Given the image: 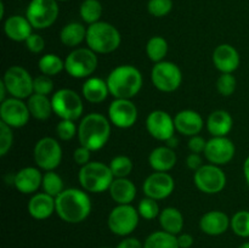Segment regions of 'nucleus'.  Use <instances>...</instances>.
<instances>
[{"label":"nucleus","mask_w":249,"mask_h":248,"mask_svg":"<svg viewBox=\"0 0 249 248\" xmlns=\"http://www.w3.org/2000/svg\"><path fill=\"white\" fill-rule=\"evenodd\" d=\"M33 155L36 164L40 169L49 172L60 165L62 160V148L56 139L46 136L36 143Z\"/></svg>","instance_id":"12"},{"label":"nucleus","mask_w":249,"mask_h":248,"mask_svg":"<svg viewBox=\"0 0 249 248\" xmlns=\"http://www.w3.org/2000/svg\"><path fill=\"white\" fill-rule=\"evenodd\" d=\"M216 89L223 96H230L236 90V78L232 73H221L216 80Z\"/></svg>","instance_id":"40"},{"label":"nucleus","mask_w":249,"mask_h":248,"mask_svg":"<svg viewBox=\"0 0 249 248\" xmlns=\"http://www.w3.org/2000/svg\"><path fill=\"white\" fill-rule=\"evenodd\" d=\"M168 53V43L163 36H152L146 44V53L155 63L162 62Z\"/></svg>","instance_id":"33"},{"label":"nucleus","mask_w":249,"mask_h":248,"mask_svg":"<svg viewBox=\"0 0 249 248\" xmlns=\"http://www.w3.org/2000/svg\"><path fill=\"white\" fill-rule=\"evenodd\" d=\"M31 117L28 106L21 99L10 97L0 105V118L11 128H22L26 125Z\"/></svg>","instance_id":"15"},{"label":"nucleus","mask_w":249,"mask_h":248,"mask_svg":"<svg viewBox=\"0 0 249 248\" xmlns=\"http://www.w3.org/2000/svg\"><path fill=\"white\" fill-rule=\"evenodd\" d=\"M160 228L165 232H169L172 235L178 236L182 232L184 229V216L179 209L174 207H167L163 209L160 214Z\"/></svg>","instance_id":"29"},{"label":"nucleus","mask_w":249,"mask_h":248,"mask_svg":"<svg viewBox=\"0 0 249 248\" xmlns=\"http://www.w3.org/2000/svg\"><path fill=\"white\" fill-rule=\"evenodd\" d=\"M139 218L140 214L138 209L131 204H118L109 213L107 225L114 235L128 237L138 228Z\"/></svg>","instance_id":"6"},{"label":"nucleus","mask_w":249,"mask_h":248,"mask_svg":"<svg viewBox=\"0 0 249 248\" xmlns=\"http://www.w3.org/2000/svg\"><path fill=\"white\" fill-rule=\"evenodd\" d=\"M175 187L174 179L170 174L164 172L152 173L146 177L143 181L142 190L146 197L160 201L169 197L173 194Z\"/></svg>","instance_id":"17"},{"label":"nucleus","mask_w":249,"mask_h":248,"mask_svg":"<svg viewBox=\"0 0 249 248\" xmlns=\"http://www.w3.org/2000/svg\"><path fill=\"white\" fill-rule=\"evenodd\" d=\"M233 121L231 114L224 109H218L209 114L207 119V129L214 136H226L231 131Z\"/></svg>","instance_id":"27"},{"label":"nucleus","mask_w":249,"mask_h":248,"mask_svg":"<svg viewBox=\"0 0 249 248\" xmlns=\"http://www.w3.org/2000/svg\"><path fill=\"white\" fill-rule=\"evenodd\" d=\"M44 192L53 197H57L63 191V180L57 173L53 170H49L43 175V184H41Z\"/></svg>","instance_id":"36"},{"label":"nucleus","mask_w":249,"mask_h":248,"mask_svg":"<svg viewBox=\"0 0 249 248\" xmlns=\"http://www.w3.org/2000/svg\"><path fill=\"white\" fill-rule=\"evenodd\" d=\"M57 1H66V0H57Z\"/></svg>","instance_id":"55"},{"label":"nucleus","mask_w":249,"mask_h":248,"mask_svg":"<svg viewBox=\"0 0 249 248\" xmlns=\"http://www.w3.org/2000/svg\"><path fill=\"white\" fill-rule=\"evenodd\" d=\"M143 248H180L178 238L165 231H155L150 233L143 242Z\"/></svg>","instance_id":"32"},{"label":"nucleus","mask_w":249,"mask_h":248,"mask_svg":"<svg viewBox=\"0 0 249 248\" xmlns=\"http://www.w3.org/2000/svg\"><path fill=\"white\" fill-rule=\"evenodd\" d=\"M207 146V141L202 136L195 135L191 136L189 140V148L192 153H202L204 152Z\"/></svg>","instance_id":"47"},{"label":"nucleus","mask_w":249,"mask_h":248,"mask_svg":"<svg viewBox=\"0 0 249 248\" xmlns=\"http://www.w3.org/2000/svg\"><path fill=\"white\" fill-rule=\"evenodd\" d=\"M114 177H126L133 170V160L126 156H116L109 163Z\"/></svg>","instance_id":"38"},{"label":"nucleus","mask_w":249,"mask_h":248,"mask_svg":"<svg viewBox=\"0 0 249 248\" xmlns=\"http://www.w3.org/2000/svg\"><path fill=\"white\" fill-rule=\"evenodd\" d=\"M27 106L31 112V116L38 121H45V119L50 118L51 113L53 112L51 100H49L46 95H31L27 101Z\"/></svg>","instance_id":"30"},{"label":"nucleus","mask_w":249,"mask_h":248,"mask_svg":"<svg viewBox=\"0 0 249 248\" xmlns=\"http://www.w3.org/2000/svg\"><path fill=\"white\" fill-rule=\"evenodd\" d=\"M88 48L96 53H109L119 48L122 41L118 29L107 22H96L87 29Z\"/></svg>","instance_id":"4"},{"label":"nucleus","mask_w":249,"mask_h":248,"mask_svg":"<svg viewBox=\"0 0 249 248\" xmlns=\"http://www.w3.org/2000/svg\"><path fill=\"white\" fill-rule=\"evenodd\" d=\"M230 228L232 229L233 233L240 237H249V212L240 211L233 214L230 220Z\"/></svg>","instance_id":"37"},{"label":"nucleus","mask_w":249,"mask_h":248,"mask_svg":"<svg viewBox=\"0 0 249 248\" xmlns=\"http://www.w3.org/2000/svg\"><path fill=\"white\" fill-rule=\"evenodd\" d=\"M12 184L21 194H34L43 184V175L38 168L26 167L14 175Z\"/></svg>","instance_id":"20"},{"label":"nucleus","mask_w":249,"mask_h":248,"mask_svg":"<svg viewBox=\"0 0 249 248\" xmlns=\"http://www.w3.org/2000/svg\"><path fill=\"white\" fill-rule=\"evenodd\" d=\"M165 143H167L165 146H168V147H170L174 150V148L179 145V139L175 138V135H173L172 138H169L167 141H165Z\"/></svg>","instance_id":"51"},{"label":"nucleus","mask_w":249,"mask_h":248,"mask_svg":"<svg viewBox=\"0 0 249 248\" xmlns=\"http://www.w3.org/2000/svg\"><path fill=\"white\" fill-rule=\"evenodd\" d=\"M60 39L63 45L74 48L87 39V28L82 23L71 22L61 29Z\"/></svg>","instance_id":"31"},{"label":"nucleus","mask_w":249,"mask_h":248,"mask_svg":"<svg viewBox=\"0 0 249 248\" xmlns=\"http://www.w3.org/2000/svg\"><path fill=\"white\" fill-rule=\"evenodd\" d=\"M53 113L61 119L77 121L82 117L84 106L82 97L72 89H60L51 97Z\"/></svg>","instance_id":"7"},{"label":"nucleus","mask_w":249,"mask_h":248,"mask_svg":"<svg viewBox=\"0 0 249 248\" xmlns=\"http://www.w3.org/2000/svg\"><path fill=\"white\" fill-rule=\"evenodd\" d=\"M7 92L16 99H28L34 94L32 75L21 66H11L7 68L2 78Z\"/></svg>","instance_id":"9"},{"label":"nucleus","mask_w":249,"mask_h":248,"mask_svg":"<svg viewBox=\"0 0 249 248\" xmlns=\"http://www.w3.org/2000/svg\"><path fill=\"white\" fill-rule=\"evenodd\" d=\"M230 220L231 219H229V216L224 212H207L199 219V229L202 232L209 236L223 235L230 228Z\"/></svg>","instance_id":"22"},{"label":"nucleus","mask_w":249,"mask_h":248,"mask_svg":"<svg viewBox=\"0 0 249 248\" xmlns=\"http://www.w3.org/2000/svg\"><path fill=\"white\" fill-rule=\"evenodd\" d=\"M58 16L57 0H32L27 7L26 17L36 29L49 28Z\"/></svg>","instance_id":"10"},{"label":"nucleus","mask_w":249,"mask_h":248,"mask_svg":"<svg viewBox=\"0 0 249 248\" xmlns=\"http://www.w3.org/2000/svg\"><path fill=\"white\" fill-rule=\"evenodd\" d=\"M56 212L55 197L40 192L36 194L28 202V213L36 220H45Z\"/></svg>","instance_id":"23"},{"label":"nucleus","mask_w":249,"mask_h":248,"mask_svg":"<svg viewBox=\"0 0 249 248\" xmlns=\"http://www.w3.org/2000/svg\"><path fill=\"white\" fill-rule=\"evenodd\" d=\"M186 164H187V167H189L191 170H194V172L198 170L199 168L203 165V163H202L201 155H199V153H192L191 152L189 156H187Z\"/></svg>","instance_id":"48"},{"label":"nucleus","mask_w":249,"mask_h":248,"mask_svg":"<svg viewBox=\"0 0 249 248\" xmlns=\"http://www.w3.org/2000/svg\"><path fill=\"white\" fill-rule=\"evenodd\" d=\"M151 80L160 91L173 92L181 85L182 73L175 63L162 61L153 66L151 71Z\"/></svg>","instance_id":"11"},{"label":"nucleus","mask_w":249,"mask_h":248,"mask_svg":"<svg viewBox=\"0 0 249 248\" xmlns=\"http://www.w3.org/2000/svg\"><path fill=\"white\" fill-rule=\"evenodd\" d=\"M194 181L199 191L215 195L223 191L226 185V175L219 165L203 164L195 172Z\"/></svg>","instance_id":"13"},{"label":"nucleus","mask_w":249,"mask_h":248,"mask_svg":"<svg viewBox=\"0 0 249 248\" xmlns=\"http://www.w3.org/2000/svg\"><path fill=\"white\" fill-rule=\"evenodd\" d=\"M148 163L155 172H169L177 164V155L168 146H160L148 156Z\"/></svg>","instance_id":"26"},{"label":"nucleus","mask_w":249,"mask_h":248,"mask_svg":"<svg viewBox=\"0 0 249 248\" xmlns=\"http://www.w3.org/2000/svg\"><path fill=\"white\" fill-rule=\"evenodd\" d=\"M178 238V245L180 248H191L194 245L195 240L192 237V235L187 232H181L177 236Z\"/></svg>","instance_id":"50"},{"label":"nucleus","mask_w":249,"mask_h":248,"mask_svg":"<svg viewBox=\"0 0 249 248\" xmlns=\"http://www.w3.org/2000/svg\"><path fill=\"white\" fill-rule=\"evenodd\" d=\"M82 94L87 101L91 104H100L104 102L109 95L107 82L97 77L88 78L85 83L83 84Z\"/></svg>","instance_id":"28"},{"label":"nucleus","mask_w":249,"mask_h":248,"mask_svg":"<svg viewBox=\"0 0 249 248\" xmlns=\"http://www.w3.org/2000/svg\"><path fill=\"white\" fill-rule=\"evenodd\" d=\"M243 174H245L246 181H247V184L249 186V156L246 158L245 164H243Z\"/></svg>","instance_id":"52"},{"label":"nucleus","mask_w":249,"mask_h":248,"mask_svg":"<svg viewBox=\"0 0 249 248\" xmlns=\"http://www.w3.org/2000/svg\"><path fill=\"white\" fill-rule=\"evenodd\" d=\"M38 67L40 70L41 74L51 77V75L58 74L61 71L65 70V61L61 60L55 53H46V55L40 57L38 62Z\"/></svg>","instance_id":"34"},{"label":"nucleus","mask_w":249,"mask_h":248,"mask_svg":"<svg viewBox=\"0 0 249 248\" xmlns=\"http://www.w3.org/2000/svg\"><path fill=\"white\" fill-rule=\"evenodd\" d=\"M56 214L68 224H79L89 216L91 202L88 194L79 189H65L55 198Z\"/></svg>","instance_id":"1"},{"label":"nucleus","mask_w":249,"mask_h":248,"mask_svg":"<svg viewBox=\"0 0 249 248\" xmlns=\"http://www.w3.org/2000/svg\"><path fill=\"white\" fill-rule=\"evenodd\" d=\"M114 248H143V243L135 237H125Z\"/></svg>","instance_id":"49"},{"label":"nucleus","mask_w":249,"mask_h":248,"mask_svg":"<svg viewBox=\"0 0 249 248\" xmlns=\"http://www.w3.org/2000/svg\"><path fill=\"white\" fill-rule=\"evenodd\" d=\"M108 191L117 204H130L136 197V186L128 177H114Z\"/></svg>","instance_id":"24"},{"label":"nucleus","mask_w":249,"mask_h":248,"mask_svg":"<svg viewBox=\"0 0 249 248\" xmlns=\"http://www.w3.org/2000/svg\"><path fill=\"white\" fill-rule=\"evenodd\" d=\"M53 82L49 75L41 74L38 77L34 78L33 82V90L34 94H40V95H46L53 92Z\"/></svg>","instance_id":"44"},{"label":"nucleus","mask_w":249,"mask_h":248,"mask_svg":"<svg viewBox=\"0 0 249 248\" xmlns=\"http://www.w3.org/2000/svg\"><path fill=\"white\" fill-rule=\"evenodd\" d=\"M175 130L185 136L198 135L203 129V118L201 114L192 109H184L174 117Z\"/></svg>","instance_id":"19"},{"label":"nucleus","mask_w":249,"mask_h":248,"mask_svg":"<svg viewBox=\"0 0 249 248\" xmlns=\"http://www.w3.org/2000/svg\"><path fill=\"white\" fill-rule=\"evenodd\" d=\"M238 248H249V242H243L242 245L238 246Z\"/></svg>","instance_id":"54"},{"label":"nucleus","mask_w":249,"mask_h":248,"mask_svg":"<svg viewBox=\"0 0 249 248\" xmlns=\"http://www.w3.org/2000/svg\"><path fill=\"white\" fill-rule=\"evenodd\" d=\"M108 119L117 128H131L138 121V108L131 100L114 99L108 107Z\"/></svg>","instance_id":"14"},{"label":"nucleus","mask_w":249,"mask_h":248,"mask_svg":"<svg viewBox=\"0 0 249 248\" xmlns=\"http://www.w3.org/2000/svg\"><path fill=\"white\" fill-rule=\"evenodd\" d=\"M213 62L221 73H232L240 66V53L230 44H221L214 50Z\"/></svg>","instance_id":"21"},{"label":"nucleus","mask_w":249,"mask_h":248,"mask_svg":"<svg viewBox=\"0 0 249 248\" xmlns=\"http://www.w3.org/2000/svg\"><path fill=\"white\" fill-rule=\"evenodd\" d=\"M78 179L85 191L100 194L109 189L114 177L109 165L102 162H89L80 168Z\"/></svg>","instance_id":"5"},{"label":"nucleus","mask_w":249,"mask_h":248,"mask_svg":"<svg viewBox=\"0 0 249 248\" xmlns=\"http://www.w3.org/2000/svg\"><path fill=\"white\" fill-rule=\"evenodd\" d=\"M80 17L85 23L90 24L99 22L102 15V6L99 0H84L80 5Z\"/></svg>","instance_id":"35"},{"label":"nucleus","mask_w":249,"mask_h":248,"mask_svg":"<svg viewBox=\"0 0 249 248\" xmlns=\"http://www.w3.org/2000/svg\"><path fill=\"white\" fill-rule=\"evenodd\" d=\"M235 145L226 136H214L207 141L204 156L211 164H228L235 156Z\"/></svg>","instance_id":"18"},{"label":"nucleus","mask_w":249,"mask_h":248,"mask_svg":"<svg viewBox=\"0 0 249 248\" xmlns=\"http://www.w3.org/2000/svg\"><path fill=\"white\" fill-rule=\"evenodd\" d=\"M138 212L141 218L146 219V220L156 219L160 214V206H158L157 201L153 198H150V197H146V198L141 199L138 206Z\"/></svg>","instance_id":"39"},{"label":"nucleus","mask_w":249,"mask_h":248,"mask_svg":"<svg viewBox=\"0 0 249 248\" xmlns=\"http://www.w3.org/2000/svg\"><path fill=\"white\" fill-rule=\"evenodd\" d=\"M11 126L7 125L4 122H0V156L4 157L11 148L14 142V134Z\"/></svg>","instance_id":"43"},{"label":"nucleus","mask_w":249,"mask_h":248,"mask_svg":"<svg viewBox=\"0 0 249 248\" xmlns=\"http://www.w3.org/2000/svg\"><path fill=\"white\" fill-rule=\"evenodd\" d=\"M101 248H109V247H101Z\"/></svg>","instance_id":"56"},{"label":"nucleus","mask_w":249,"mask_h":248,"mask_svg":"<svg viewBox=\"0 0 249 248\" xmlns=\"http://www.w3.org/2000/svg\"><path fill=\"white\" fill-rule=\"evenodd\" d=\"M7 92V89H6V87H5V84H4V82H0V101H4V100H6L5 99V94H6Z\"/></svg>","instance_id":"53"},{"label":"nucleus","mask_w":249,"mask_h":248,"mask_svg":"<svg viewBox=\"0 0 249 248\" xmlns=\"http://www.w3.org/2000/svg\"><path fill=\"white\" fill-rule=\"evenodd\" d=\"M109 95L114 99H133L142 87V74L136 67L122 65L114 68L107 77Z\"/></svg>","instance_id":"3"},{"label":"nucleus","mask_w":249,"mask_h":248,"mask_svg":"<svg viewBox=\"0 0 249 248\" xmlns=\"http://www.w3.org/2000/svg\"><path fill=\"white\" fill-rule=\"evenodd\" d=\"M90 152L91 151L89 148L84 147V146L80 145V147L75 148L74 153H73V159L77 164L79 165H85L90 162Z\"/></svg>","instance_id":"46"},{"label":"nucleus","mask_w":249,"mask_h":248,"mask_svg":"<svg viewBox=\"0 0 249 248\" xmlns=\"http://www.w3.org/2000/svg\"><path fill=\"white\" fill-rule=\"evenodd\" d=\"M24 43H26L27 49L33 53H41L44 50V48H45V41H44L43 36L36 33H32Z\"/></svg>","instance_id":"45"},{"label":"nucleus","mask_w":249,"mask_h":248,"mask_svg":"<svg viewBox=\"0 0 249 248\" xmlns=\"http://www.w3.org/2000/svg\"><path fill=\"white\" fill-rule=\"evenodd\" d=\"M146 129L152 138L158 141H167L175 133L174 118L162 109L152 111L146 118Z\"/></svg>","instance_id":"16"},{"label":"nucleus","mask_w":249,"mask_h":248,"mask_svg":"<svg viewBox=\"0 0 249 248\" xmlns=\"http://www.w3.org/2000/svg\"><path fill=\"white\" fill-rule=\"evenodd\" d=\"M96 53L89 48H79L73 50L65 60V70L73 78H88L96 71Z\"/></svg>","instance_id":"8"},{"label":"nucleus","mask_w":249,"mask_h":248,"mask_svg":"<svg viewBox=\"0 0 249 248\" xmlns=\"http://www.w3.org/2000/svg\"><path fill=\"white\" fill-rule=\"evenodd\" d=\"M172 0H150L147 4V10L152 16L164 17L172 11Z\"/></svg>","instance_id":"41"},{"label":"nucleus","mask_w":249,"mask_h":248,"mask_svg":"<svg viewBox=\"0 0 249 248\" xmlns=\"http://www.w3.org/2000/svg\"><path fill=\"white\" fill-rule=\"evenodd\" d=\"M32 24L27 17L15 16L9 17L4 23V32L9 39L14 41H26L32 34Z\"/></svg>","instance_id":"25"},{"label":"nucleus","mask_w":249,"mask_h":248,"mask_svg":"<svg viewBox=\"0 0 249 248\" xmlns=\"http://www.w3.org/2000/svg\"><path fill=\"white\" fill-rule=\"evenodd\" d=\"M78 133L77 125L74 121H68V119H61L60 123L56 126V134L58 138L63 141L72 140Z\"/></svg>","instance_id":"42"},{"label":"nucleus","mask_w":249,"mask_h":248,"mask_svg":"<svg viewBox=\"0 0 249 248\" xmlns=\"http://www.w3.org/2000/svg\"><path fill=\"white\" fill-rule=\"evenodd\" d=\"M111 135V122L101 113H89L80 121L78 139L80 145L90 151H99L104 147Z\"/></svg>","instance_id":"2"}]
</instances>
